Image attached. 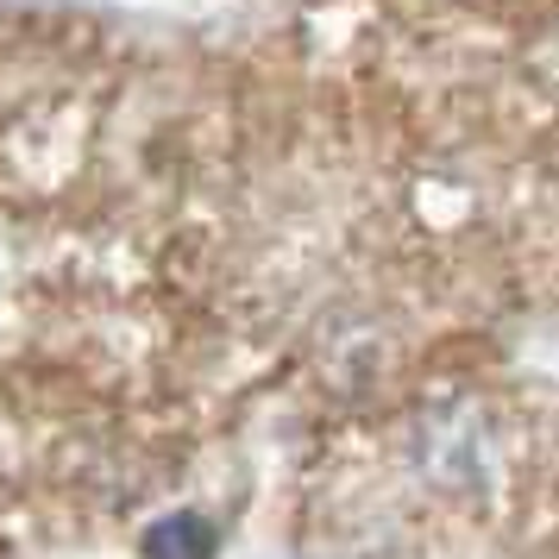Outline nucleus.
<instances>
[{"mask_svg":"<svg viewBox=\"0 0 559 559\" xmlns=\"http://www.w3.org/2000/svg\"><path fill=\"white\" fill-rule=\"evenodd\" d=\"M484 421L472 415V408H447V415H433L428 428H421V465H428V478L453 484V490H465V484L484 472Z\"/></svg>","mask_w":559,"mask_h":559,"instance_id":"obj_1","label":"nucleus"},{"mask_svg":"<svg viewBox=\"0 0 559 559\" xmlns=\"http://www.w3.org/2000/svg\"><path fill=\"white\" fill-rule=\"evenodd\" d=\"M139 554L145 559H214L221 554V528L207 515H195V509H177V515H157L145 528Z\"/></svg>","mask_w":559,"mask_h":559,"instance_id":"obj_2","label":"nucleus"}]
</instances>
